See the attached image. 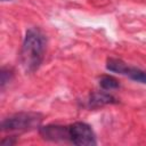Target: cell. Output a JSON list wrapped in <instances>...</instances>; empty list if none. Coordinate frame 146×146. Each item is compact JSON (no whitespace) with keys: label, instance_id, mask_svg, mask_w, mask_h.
Segmentation results:
<instances>
[{"label":"cell","instance_id":"obj_1","mask_svg":"<svg viewBox=\"0 0 146 146\" xmlns=\"http://www.w3.org/2000/svg\"><path fill=\"white\" fill-rule=\"evenodd\" d=\"M44 49H46L44 35L36 29L29 30L21 51L22 64L26 71L32 72L40 66L43 59Z\"/></svg>","mask_w":146,"mask_h":146},{"label":"cell","instance_id":"obj_2","mask_svg":"<svg viewBox=\"0 0 146 146\" xmlns=\"http://www.w3.org/2000/svg\"><path fill=\"white\" fill-rule=\"evenodd\" d=\"M41 117L35 113H18L2 122V129L6 131H26L39 125Z\"/></svg>","mask_w":146,"mask_h":146},{"label":"cell","instance_id":"obj_3","mask_svg":"<svg viewBox=\"0 0 146 146\" xmlns=\"http://www.w3.org/2000/svg\"><path fill=\"white\" fill-rule=\"evenodd\" d=\"M70 140L79 146H91L96 144L94 131L90 125L83 122H75L68 127Z\"/></svg>","mask_w":146,"mask_h":146},{"label":"cell","instance_id":"obj_4","mask_svg":"<svg viewBox=\"0 0 146 146\" xmlns=\"http://www.w3.org/2000/svg\"><path fill=\"white\" fill-rule=\"evenodd\" d=\"M41 136L48 140H70V132L68 127H60V125H47L41 128L40 130Z\"/></svg>","mask_w":146,"mask_h":146},{"label":"cell","instance_id":"obj_5","mask_svg":"<svg viewBox=\"0 0 146 146\" xmlns=\"http://www.w3.org/2000/svg\"><path fill=\"white\" fill-rule=\"evenodd\" d=\"M116 103V99L105 92H92L89 98V104L92 107H99L106 104H114Z\"/></svg>","mask_w":146,"mask_h":146},{"label":"cell","instance_id":"obj_6","mask_svg":"<svg viewBox=\"0 0 146 146\" xmlns=\"http://www.w3.org/2000/svg\"><path fill=\"white\" fill-rule=\"evenodd\" d=\"M106 67H107V70H110L112 72H116V73H121V74H124L128 68L125 63H123L121 59H116V58H110L107 60Z\"/></svg>","mask_w":146,"mask_h":146},{"label":"cell","instance_id":"obj_7","mask_svg":"<svg viewBox=\"0 0 146 146\" xmlns=\"http://www.w3.org/2000/svg\"><path fill=\"white\" fill-rule=\"evenodd\" d=\"M124 75H128L129 78H131L135 81H138V82H141V83H146V72L140 71L138 68L128 66Z\"/></svg>","mask_w":146,"mask_h":146},{"label":"cell","instance_id":"obj_8","mask_svg":"<svg viewBox=\"0 0 146 146\" xmlns=\"http://www.w3.org/2000/svg\"><path fill=\"white\" fill-rule=\"evenodd\" d=\"M99 84L104 89H115V88L119 87V81L115 78H113V76L104 75V76L100 78Z\"/></svg>","mask_w":146,"mask_h":146},{"label":"cell","instance_id":"obj_9","mask_svg":"<svg viewBox=\"0 0 146 146\" xmlns=\"http://www.w3.org/2000/svg\"><path fill=\"white\" fill-rule=\"evenodd\" d=\"M2 1H7V0H2Z\"/></svg>","mask_w":146,"mask_h":146}]
</instances>
